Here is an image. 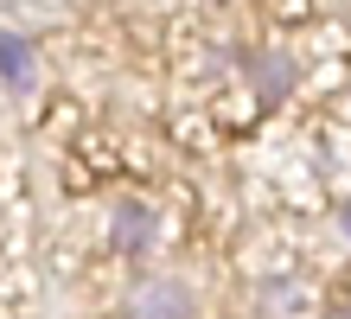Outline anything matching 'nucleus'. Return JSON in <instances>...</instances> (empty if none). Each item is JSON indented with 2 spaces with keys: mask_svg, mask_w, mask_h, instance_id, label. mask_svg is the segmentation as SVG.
I'll return each instance as SVG.
<instances>
[{
  "mask_svg": "<svg viewBox=\"0 0 351 319\" xmlns=\"http://www.w3.org/2000/svg\"><path fill=\"white\" fill-rule=\"evenodd\" d=\"M121 319H198V287L173 268H141L115 300Z\"/></svg>",
  "mask_w": 351,
  "mask_h": 319,
  "instance_id": "nucleus-1",
  "label": "nucleus"
},
{
  "mask_svg": "<svg viewBox=\"0 0 351 319\" xmlns=\"http://www.w3.org/2000/svg\"><path fill=\"white\" fill-rule=\"evenodd\" d=\"M160 237H167V224H160L154 198H141V191H121V198L109 204V224H102V243H109L121 262H147V255L160 249Z\"/></svg>",
  "mask_w": 351,
  "mask_h": 319,
  "instance_id": "nucleus-2",
  "label": "nucleus"
},
{
  "mask_svg": "<svg viewBox=\"0 0 351 319\" xmlns=\"http://www.w3.org/2000/svg\"><path fill=\"white\" fill-rule=\"evenodd\" d=\"M237 77H243V90H250L262 109H281V102L300 90V58L287 45H243L237 51Z\"/></svg>",
  "mask_w": 351,
  "mask_h": 319,
  "instance_id": "nucleus-3",
  "label": "nucleus"
},
{
  "mask_svg": "<svg viewBox=\"0 0 351 319\" xmlns=\"http://www.w3.org/2000/svg\"><path fill=\"white\" fill-rule=\"evenodd\" d=\"M32 77H38L32 45H26L19 32H0V83H7L13 96H26V90H32Z\"/></svg>",
  "mask_w": 351,
  "mask_h": 319,
  "instance_id": "nucleus-4",
  "label": "nucleus"
},
{
  "mask_svg": "<svg viewBox=\"0 0 351 319\" xmlns=\"http://www.w3.org/2000/svg\"><path fill=\"white\" fill-rule=\"evenodd\" d=\"M339 237H345V249H351V198L339 204Z\"/></svg>",
  "mask_w": 351,
  "mask_h": 319,
  "instance_id": "nucleus-5",
  "label": "nucleus"
},
{
  "mask_svg": "<svg viewBox=\"0 0 351 319\" xmlns=\"http://www.w3.org/2000/svg\"><path fill=\"white\" fill-rule=\"evenodd\" d=\"M313 319H351V307L339 300V307H326V313H313Z\"/></svg>",
  "mask_w": 351,
  "mask_h": 319,
  "instance_id": "nucleus-6",
  "label": "nucleus"
}]
</instances>
